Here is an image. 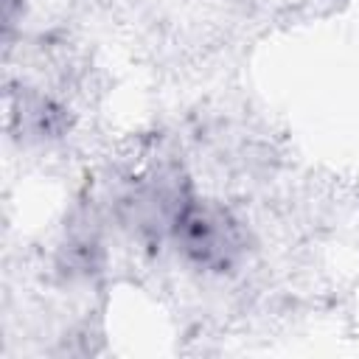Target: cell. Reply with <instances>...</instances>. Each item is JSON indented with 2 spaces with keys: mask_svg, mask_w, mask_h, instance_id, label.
I'll return each mask as SVG.
<instances>
[{
  "mask_svg": "<svg viewBox=\"0 0 359 359\" xmlns=\"http://www.w3.org/2000/svg\"><path fill=\"white\" fill-rule=\"evenodd\" d=\"M168 236L177 252L205 272H230L247 258L250 250L244 222L227 205L196 194L180 205Z\"/></svg>",
  "mask_w": 359,
  "mask_h": 359,
  "instance_id": "obj_1",
  "label": "cell"
}]
</instances>
